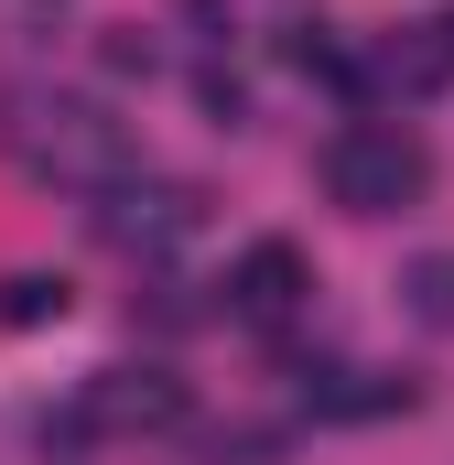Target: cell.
Masks as SVG:
<instances>
[{
    "label": "cell",
    "instance_id": "3",
    "mask_svg": "<svg viewBox=\"0 0 454 465\" xmlns=\"http://www.w3.org/2000/svg\"><path fill=\"white\" fill-rule=\"evenodd\" d=\"M303 303H314V260H303L292 238H249V249L227 260V314H238L249 336H281Z\"/></svg>",
    "mask_w": 454,
    "mask_h": 465
},
{
    "label": "cell",
    "instance_id": "7",
    "mask_svg": "<svg viewBox=\"0 0 454 465\" xmlns=\"http://www.w3.org/2000/svg\"><path fill=\"white\" fill-rule=\"evenodd\" d=\"M303 411H325V422L411 411V379H379V368H325V379H303Z\"/></svg>",
    "mask_w": 454,
    "mask_h": 465
},
{
    "label": "cell",
    "instance_id": "5",
    "mask_svg": "<svg viewBox=\"0 0 454 465\" xmlns=\"http://www.w3.org/2000/svg\"><path fill=\"white\" fill-rule=\"evenodd\" d=\"M184 422V379L173 368H98L76 390V433H173Z\"/></svg>",
    "mask_w": 454,
    "mask_h": 465
},
{
    "label": "cell",
    "instance_id": "4",
    "mask_svg": "<svg viewBox=\"0 0 454 465\" xmlns=\"http://www.w3.org/2000/svg\"><path fill=\"white\" fill-rule=\"evenodd\" d=\"M206 228V195L195 184H152V173H130L119 195H98V238L109 249H130V260H163L173 238Z\"/></svg>",
    "mask_w": 454,
    "mask_h": 465
},
{
    "label": "cell",
    "instance_id": "8",
    "mask_svg": "<svg viewBox=\"0 0 454 465\" xmlns=\"http://www.w3.org/2000/svg\"><path fill=\"white\" fill-rule=\"evenodd\" d=\"M400 314H411V325H433V336H454V249L400 260Z\"/></svg>",
    "mask_w": 454,
    "mask_h": 465
},
{
    "label": "cell",
    "instance_id": "6",
    "mask_svg": "<svg viewBox=\"0 0 454 465\" xmlns=\"http://www.w3.org/2000/svg\"><path fill=\"white\" fill-rule=\"evenodd\" d=\"M368 87H390V98H433V87H454V0L422 11V22H400V33L368 54Z\"/></svg>",
    "mask_w": 454,
    "mask_h": 465
},
{
    "label": "cell",
    "instance_id": "2",
    "mask_svg": "<svg viewBox=\"0 0 454 465\" xmlns=\"http://www.w3.org/2000/svg\"><path fill=\"white\" fill-rule=\"evenodd\" d=\"M325 195H336L346 217H400V206H422V195H433L422 130H411V119H346L336 141H325Z\"/></svg>",
    "mask_w": 454,
    "mask_h": 465
},
{
    "label": "cell",
    "instance_id": "1",
    "mask_svg": "<svg viewBox=\"0 0 454 465\" xmlns=\"http://www.w3.org/2000/svg\"><path fill=\"white\" fill-rule=\"evenodd\" d=\"M11 163L33 184H76V195H119L141 173V130L109 98H76V87H33L11 98Z\"/></svg>",
    "mask_w": 454,
    "mask_h": 465
},
{
    "label": "cell",
    "instance_id": "9",
    "mask_svg": "<svg viewBox=\"0 0 454 465\" xmlns=\"http://www.w3.org/2000/svg\"><path fill=\"white\" fill-rule=\"evenodd\" d=\"M65 303H76L65 271H11L0 282V325H65Z\"/></svg>",
    "mask_w": 454,
    "mask_h": 465
}]
</instances>
